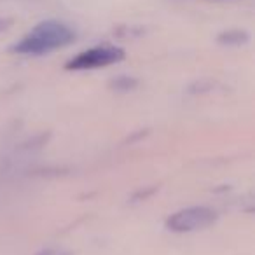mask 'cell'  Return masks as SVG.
Masks as SVG:
<instances>
[{
    "instance_id": "cell-2",
    "label": "cell",
    "mask_w": 255,
    "mask_h": 255,
    "mask_svg": "<svg viewBox=\"0 0 255 255\" xmlns=\"http://www.w3.org/2000/svg\"><path fill=\"white\" fill-rule=\"evenodd\" d=\"M217 222V212L208 206H189L171 213L166 219V229L171 233H194Z\"/></svg>"
},
{
    "instance_id": "cell-6",
    "label": "cell",
    "mask_w": 255,
    "mask_h": 255,
    "mask_svg": "<svg viewBox=\"0 0 255 255\" xmlns=\"http://www.w3.org/2000/svg\"><path fill=\"white\" fill-rule=\"evenodd\" d=\"M11 25H12V19H9V18H0V32L7 30Z\"/></svg>"
},
{
    "instance_id": "cell-5",
    "label": "cell",
    "mask_w": 255,
    "mask_h": 255,
    "mask_svg": "<svg viewBox=\"0 0 255 255\" xmlns=\"http://www.w3.org/2000/svg\"><path fill=\"white\" fill-rule=\"evenodd\" d=\"M136 86H138V79L131 77V75H119V77H116V79L110 81V88L117 93L133 91Z\"/></svg>"
},
{
    "instance_id": "cell-3",
    "label": "cell",
    "mask_w": 255,
    "mask_h": 255,
    "mask_svg": "<svg viewBox=\"0 0 255 255\" xmlns=\"http://www.w3.org/2000/svg\"><path fill=\"white\" fill-rule=\"evenodd\" d=\"M124 49L117 46H95L91 49H86L82 53H79L77 56H74L65 68L67 70L81 72V70H95V68L109 67V65L119 63L124 60Z\"/></svg>"
},
{
    "instance_id": "cell-1",
    "label": "cell",
    "mask_w": 255,
    "mask_h": 255,
    "mask_svg": "<svg viewBox=\"0 0 255 255\" xmlns=\"http://www.w3.org/2000/svg\"><path fill=\"white\" fill-rule=\"evenodd\" d=\"M75 40L74 28L58 19H46L35 25L23 39L11 47L12 53L26 56H42L68 46Z\"/></svg>"
},
{
    "instance_id": "cell-7",
    "label": "cell",
    "mask_w": 255,
    "mask_h": 255,
    "mask_svg": "<svg viewBox=\"0 0 255 255\" xmlns=\"http://www.w3.org/2000/svg\"><path fill=\"white\" fill-rule=\"evenodd\" d=\"M37 255H54V252H53V250H49V248H47V250H40Z\"/></svg>"
},
{
    "instance_id": "cell-4",
    "label": "cell",
    "mask_w": 255,
    "mask_h": 255,
    "mask_svg": "<svg viewBox=\"0 0 255 255\" xmlns=\"http://www.w3.org/2000/svg\"><path fill=\"white\" fill-rule=\"evenodd\" d=\"M217 42L226 47H240L250 42V33H248L247 30H240V28L226 30V32L219 33Z\"/></svg>"
}]
</instances>
